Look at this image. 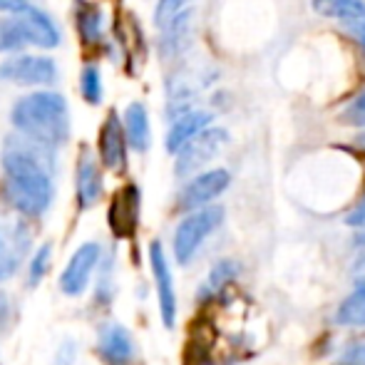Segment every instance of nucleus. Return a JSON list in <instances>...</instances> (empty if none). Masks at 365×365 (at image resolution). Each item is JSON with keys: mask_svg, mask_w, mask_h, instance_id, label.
Instances as JSON below:
<instances>
[{"mask_svg": "<svg viewBox=\"0 0 365 365\" xmlns=\"http://www.w3.org/2000/svg\"><path fill=\"white\" fill-rule=\"evenodd\" d=\"M3 194L23 217H43L55 197L53 149L23 135L10 137L3 152Z\"/></svg>", "mask_w": 365, "mask_h": 365, "instance_id": "obj_1", "label": "nucleus"}, {"mask_svg": "<svg viewBox=\"0 0 365 365\" xmlns=\"http://www.w3.org/2000/svg\"><path fill=\"white\" fill-rule=\"evenodd\" d=\"M10 122L18 135L50 149L65 145L70 137L68 102L58 92H33L20 97L10 110Z\"/></svg>", "mask_w": 365, "mask_h": 365, "instance_id": "obj_2", "label": "nucleus"}, {"mask_svg": "<svg viewBox=\"0 0 365 365\" xmlns=\"http://www.w3.org/2000/svg\"><path fill=\"white\" fill-rule=\"evenodd\" d=\"M221 221H224V209L221 207L194 209L187 219H182V224L174 231V259L182 266L189 264L199 251V246L219 229Z\"/></svg>", "mask_w": 365, "mask_h": 365, "instance_id": "obj_3", "label": "nucleus"}, {"mask_svg": "<svg viewBox=\"0 0 365 365\" xmlns=\"http://www.w3.org/2000/svg\"><path fill=\"white\" fill-rule=\"evenodd\" d=\"M226 145H229V132L221 130V127H204L187 145L179 147L177 164H174L177 177H187V174H194L202 167H207Z\"/></svg>", "mask_w": 365, "mask_h": 365, "instance_id": "obj_4", "label": "nucleus"}, {"mask_svg": "<svg viewBox=\"0 0 365 365\" xmlns=\"http://www.w3.org/2000/svg\"><path fill=\"white\" fill-rule=\"evenodd\" d=\"M97 358L105 365H135L140 358L137 343L132 333L122 323H102L97 328V343H95Z\"/></svg>", "mask_w": 365, "mask_h": 365, "instance_id": "obj_5", "label": "nucleus"}, {"mask_svg": "<svg viewBox=\"0 0 365 365\" xmlns=\"http://www.w3.org/2000/svg\"><path fill=\"white\" fill-rule=\"evenodd\" d=\"M0 80L13 85H53L58 80V65L50 58L18 55L0 65Z\"/></svg>", "mask_w": 365, "mask_h": 365, "instance_id": "obj_6", "label": "nucleus"}, {"mask_svg": "<svg viewBox=\"0 0 365 365\" xmlns=\"http://www.w3.org/2000/svg\"><path fill=\"white\" fill-rule=\"evenodd\" d=\"M149 266H152L154 286H157V301H159V316L167 328H174L177 323V291H174V276L169 269L167 254L162 244L152 241L149 244Z\"/></svg>", "mask_w": 365, "mask_h": 365, "instance_id": "obj_7", "label": "nucleus"}, {"mask_svg": "<svg viewBox=\"0 0 365 365\" xmlns=\"http://www.w3.org/2000/svg\"><path fill=\"white\" fill-rule=\"evenodd\" d=\"M100 254H102V249L95 241H87V244H82L80 249L75 251L73 259L65 266V271L60 274V291H63L65 296L75 298L85 293L92 274H95V269H97Z\"/></svg>", "mask_w": 365, "mask_h": 365, "instance_id": "obj_8", "label": "nucleus"}, {"mask_svg": "<svg viewBox=\"0 0 365 365\" xmlns=\"http://www.w3.org/2000/svg\"><path fill=\"white\" fill-rule=\"evenodd\" d=\"M229 184H231V174L226 169H212V172L199 174V177H194L182 189L177 207L182 212H194V209L207 207L209 202H214V199L226 192Z\"/></svg>", "mask_w": 365, "mask_h": 365, "instance_id": "obj_9", "label": "nucleus"}, {"mask_svg": "<svg viewBox=\"0 0 365 365\" xmlns=\"http://www.w3.org/2000/svg\"><path fill=\"white\" fill-rule=\"evenodd\" d=\"M140 209H142V194L135 184L117 189L112 197L110 212H107V221L110 229L115 231L117 239H130L135 236L137 226H140Z\"/></svg>", "mask_w": 365, "mask_h": 365, "instance_id": "obj_10", "label": "nucleus"}, {"mask_svg": "<svg viewBox=\"0 0 365 365\" xmlns=\"http://www.w3.org/2000/svg\"><path fill=\"white\" fill-rule=\"evenodd\" d=\"M97 154H100L102 167L107 169H125L127 162V137L122 120L115 110L107 112L105 122L100 127V135H97Z\"/></svg>", "mask_w": 365, "mask_h": 365, "instance_id": "obj_11", "label": "nucleus"}, {"mask_svg": "<svg viewBox=\"0 0 365 365\" xmlns=\"http://www.w3.org/2000/svg\"><path fill=\"white\" fill-rule=\"evenodd\" d=\"M75 194H77V207L80 209L95 207L102 199V169L90 147H82L80 157H77Z\"/></svg>", "mask_w": 365, "mask_h": 365, "instance_id": "obj_12", "label": "nucleus"}, {"mask_svg": "<svg viewBox=\"0 0 365 365\" xmlns=\"http://www.w3.org/2000/svg\"><path fill=\"white\" fill-rule=\"evenodd\" d=\"M13 15L20 20L30 45H38V48H58L60 45L58 28H55V23L43 10L33 8V5H25L23 10H18V13H13Z\"/></svg>", "mask_w": 365, "mask_h": 365, "instance_id": "obj_13", "label": "nucleus"}, {"mask_svg": "<svg viewBox=\"0 0 365 365\" xmlns=\"http://www.w3.org/2000/svg\"><path fill=\"white\" fill-rule=\"evenodd\" d=\"M212 120H214L212 112H204V110H187L184 115L174 117L167 135V152L177 154L179 147L187 145L197 132H202L204 127L212 125Z\"/></svg>", "mask_w": 365, "mask_h": 365, "instance_id": "obj_14", "label": "nucleus"}, {"mask_svg": "<svg viewBox=\"0 0 365 365\" xmlns=\"http://www.w3.org/2000/svg\"><path fill=\"white\" fill-rule=\"evenodd\" d=\"M122 127H125L127 145L135 149V152H147L149 145H152V127H149L147 107L142 102H132L127 107Z\"/></svg>", "mask_w": 365, "mask_h": 365, "instance_id": "obj_15", "label": "nucleus"}, {"mask_svg": "<svg viewBox=\"0 0 365 365\" xmlns=\"http://www.w3.org/2000/svg\"><path fill=\"white\" fill-rule=\"evenodd\" d=\"M75 20H77V33L80 40L92 48L102 40V10L90 0H77L75 5Z\"/></svg>", "mask_w": 365, "mask_h": 365, "instance_id": "obj_16", "label": "nucleus"}, {"mask_svg": "<svg viewBox=\"0 0 365 365\" xmlns=\"http://www.w3.org/2000/svg\"><path fill=\"white\" fill-rule=\"evenodd\" d=\"M115 251H107V254H100V261H97V284H95V301L102 303V306H110L112 298H115Z\"/></svg>", "mask_w": 365, "mask_h": 365, "instance_id": "obj_17", "label": "nucleus"}, {"mask_svg": "<svg viewBox=\"0 0 365 365\" xmlns=\"http://www.w3.org/2000/svg\"><path fill=\"white\" fill-rule=\"evenodd\" d=\"M311 5L321 18H336L341 23L365 15V0H313Z\"/></svg>", "mask_w": 365, "mask_h": 365, "instance_id": "obj_18", "label": "nucleus"}, {"mask_svg": "<svg viewBox=\"0 0 365 365\" xmlns=\"http://www.w3.org/2000/svg\"><path fill=\"white\" fill-rule=\"evenodd\" d=\"M336 323H341V326H353V328L365 326V293L363 291L356 289L348 298H343V303L336 311Z\"/></svg>", "mask_w": 365, "mask_h": 365, "instance_id": "obj_19", "label": "nucleus"}, {"mask_svg": "<svg viewBox=\"0 0 365 365\" xmlns=\"http://www.w3.org/2000/svg\"><path fill=\"white\" fill-rule=\"evenodd\" d=\"M25 45L30 43L20 20L18 18L0 20V53H15V50H23Z\"/></svg>", "mask_w": 365, "mask_h": 365, "instance_id": "obj_20", "label": "nucleus"}, {"mask_svg": "<svg viewBox=\"0 0 365 365\" xmlns=\"http://www.w3.org/2000/svg\"><path fill=\"white\" fill-rule=\"evenodd\" d=\"M236 276H239V264L231 261V259H221L219 264L212 269V274H209V281H207V286H204V291L219 293L221 289H226Z\"/></svg>", "mask_w": 365, "mask_h": 365, "instance_id": "obj_21", "label": "nucleus"}, {"mask_svg": "<svg viewBox=\"0 0 365 365\" xmlns=\"http://www.w3.org/2000/svg\"><path fill=\"white\" fill-rule=\"evenodd\" d=\"M80 95L90 105H100L102 100V75L95 65H87L80 75Z\"/></svg>", "mask_w": 365, "mask_h": 365, "instance_id": "obj_22", "label": "nucleus"}, {"mask_svg": "<svg viewBox=\"0 0 365 365\" xmlns=\"http://www.w3.org/2000/svg\"><path fill=\"white\" fill-rule=\"evenodd\" d=\"M338 120L346 127H361V130H365V87L356 97H351V100L346 102V107L341 110Z\"/></svg>", "mask_w": 365, "mask_h": 365, "instance_id": "obj_23", "label": "nucleus"}, {"mask_svg": "<svg viewBox=\"0 0 365 365\" xmlns=\"http://www.w3.org/2000/svg\"><path fill=\"white\" fill-rule=\"evenodd\" d=\"M50 261H53V246L43 244L38 251H35L33 261H30V271H28V284L30 286H38L40 281H43L45 276H48Z\"/></svg>", "mask_w": 365, "mask_h": 365, "instance_id": "obj_24", "label": "nucleus"}, {"mask_svg": "<svg viewBox=\"0 0 365 365\" xmlns=\"http://www.w3.org/2000/svg\"><path fill=\"white\" fill-rule=\"evenodd\" d=\"M189 3H192V0H159L157 8H154V23H157V28L162 30L164 25L172 23L179 13L187 10Z\"/></svg>", "mask_w": 365, "mask_h": 365, "instance_id": "obj_25", "label": "nucleus"}, {"mask_svg": "<svg viewBox=\"0 0 365 365\" xmlns=\"http://www.w3.org/2000/svg\"><path fill=\"white\" fill-rule=\"evenodd\" d=\"M20 254L23 251L18 246H10L8 241L0 236V281H8L10 276H15L20 264Z\"/></svg>", "mask_w": 365, "mask_h": 365, "instance_id": "obj_26", "label": "nucleus"}, {"mask_svg": "<svg viewBox=\"0 0 365 365\" xmlns=\"http://www.w3.org/2000/svg\"><path fill=\"white\" fill-rule=\"evenodd\" d=\"M343 28H346V33L365 50V15H361V18L343 20Z\"/></svg>", "mask_w": 365, "mask_h": 365, "instance_id": "obj_27", "label": "nucleus"}, {"mask_svg": "<svg viewBox=\"0 0 365 365\" xmlns=\"http://www.w3.org/2000/svg\"><path fill=\"white\" fill-rule=\"evenodd\" d=\"M343 365H365V341H358L353 346L346 348V353L341 356Z\"/></svg>", "mask_w": 365, "mask_h": 365, "instance_id": "obj_28", "label": "nucleus"}, {"mask_svg": "<svg viewBox=\"0 0 365 365\" xmlns=\"http://www.w3.org/2000/svg\"><path fill=\"white\" fill-rule=\"evenodd\" d=\"M346 224L348 226H365V194H363L361 202L356 204V209L346 217Z\"/></svg>", "mask_w": 365, "mask_h": 365, "instance_id": "obj_29", "label": "nucleus"}, {"mask_svg": "<svg viewBox=\"0 0 365 365\" xmlns=\"http://www.w3.org/2000/svg\"><path fill=\"white\" fill-rule=\"evenodd\" d=\"M75 356H77L75 341H65L63 346H60V353H58V365H73Z\"/></svg>", "mask_w": 365, "mask_h": 365, "instance_id": "obj_30", "label": "nucleus"}, {"mask_svg": "<svg viewBox=\"0 0 365 365\" xmlns=\"http://www.w3.org/2000/svg\"><path fill=\"white\" fill-rule=\"evenodd\" d=\"M353 286L365 293V256L363 259H358L356 266H353Z\"/></svg>", "mask_w": 365, "mask_h": 365, "instance_id": "obj_31", "label": "nucleus"}, {"mask_svg": "<svg viewBox=\"0 0 365 365\" xmlns=\"http://www.w3.org/2000/svg\"><path fill=\"white\" fill-rule=\"evenodd\" d=\"M28 5V0H0V10L3 13H18Z\"/></svg>", "mask_w": 365, "mask_h": 365, "instance_id": "obj_32", "label": "nucleus"}, {"mask_svg": "<svg viewBox=\"0 0 365 365\" xmlns=\"http://www.w3.org/2000/svg\"><path fill=\"white\" fill-rule=\"evenodd\" d=\"M356 249L365 254V231H361V234L356 236Z\"/></svg>", "mask_w": 365, "mask_h": 365, "instance_id": "obj_33", "label": "nucleus"}, {"mask_svg": "<svg viewBox=\"0 0 365 365\" xmlns=\"http://www.w3.org/2000/svg\"><path fill=\"white\" fill-rule=\"evenodd\" d=\"M356 145H358V149H363V152H365V132L356 140Z\"/></svg>", "mask_w": 365, "mask_h": 365, "instance_id": "obj_34", "label": "nucleus"}]
</instances>
